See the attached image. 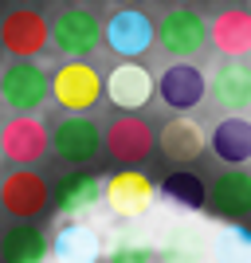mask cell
Listing matches in <instances>:
<instances>
[{"mask_svg":"<svg viewBox=\"0 0 251 263\" xmlns=\"http://www.w3.org/2000/svg\"><path fill=\"white\" fill-rule=\"evenodd\" d=\"M157 44H161V51L169 59L188 63V59H197L208 47V20L197 8H188V4H173L157 20Z\"/></svg>","mask_w":251,"mask_h":263,"instance_id":"1","label":"cell"},{"mask_svg":"<svg viewBox=\"0 0 251 263\" xmlns=\"http://www.w3.org/2000/svg\"><path fill=\"white\" fill-rule=\"evenodd\" d=\"M51 99V75L35 59H12L0 71V102L12 114H35Z\"/></svg>","mask_w":251,"mask_h":263,"instance_id":"2","label":"cell"},{"mask_svg":"<svg viewBox=\"0 0 251 263\" xmlns=\"http://www.w3.org/2000/svg\"><path fill=\"white\" fill-rule=\"evenodd\" d=\"M51 99L59 102V110H67V114H87V110H94L99 99H102L99 67L87 63V59H67V63H59L55 75H51Z\"/></svg>","mask_w":251,"mask_h":263,"instance_id":"3","label":"cell"},{"mask_svg":"<svg viewBox=\"0 0 251 263\" xmlns=\"http://www.w3.org/2000/svg\"><path fill=\"white\" fill-rule=\"evenodd\" d=\"M0 154L16 169H32L35 161H44L51 154V130H47V122H40L35 114H12L0 126Z\"/></svg>","mask_w":251,"mask_h":263,"instance_id":"4","label":"cell"},{"mask_svg":"<svg viewBox=\"0 0 251 263\" xmlns=\"http://www.w3.org/2000/svg\"><path fill=\"white\" fill-rule=\"evenodd\" d=\"M102 44V20L87 4H67L51 20V47L67 59H87Z\"/></svg>","mask_w":251,"mask_h":263,"instance_id":"5","label":"cell"},{"mask_svg":"<svg viewBox=\"0 0 251 263\" xmlns=\"http://www.w3.org/2000/svg\"><path fill=\"white\" fill-rule=\"evenodd\" d=\"M102 44L118 59H142L157 44V24L142 8H114L102 24Z\"/></svg>","mask_w":251,"mask_h":263,"instance_id":"6","label":"cell"},{"mask_svg":"<svg viewBox=\"0 0 251 263\" xmlns=\"http://www.w3.org/2000/svg\"><path fill=\"white\" fill-rule=\"evenodd\" d=\"M0 47L12 59H35L51 47V20L35 8H12L0 20Z\"/></svg>","mask_w":251,"mask_h":263,"instance_id":"7","label":"cell"},{"mask_svg":"<svg viewBox=\"0 0 251 263\" xmlns=\"http://www.w3.org/2000/svg\"><path fill=\"white\" fill-rule=\"evenodd\" d=\"M0 209L12 220H40L51 209V185L35 169H12L0 181Z\"/></svg>","mask_w":251,"mask_h":263,"instance_id":"8","label":"cell"},{"mask_svg":"<svg viewBox=\"0 0 251 263\" xmlns=\"http://www.w3.org/2000/svg\"><path fill=\"white\" fill-rule=\"evenodd\" d=\"M153 145H157V134H153V126L142 114H118V118L102 130V149L118 165H126V169L149 161Z\"/></svg>","mask_w":251,"mask_h":263,"instance_id":"9","label":"cell"},{"mask_svg":"<svg viewBox=\"0 0 251 263\" xmlns=\"http://www.w3.org/2000/svg\"><path fill=\"white\" fill-rule=\"evenodd\" d=\"M102 149V126L87 114H63L51 126V154L67 165H90Z\"/></svg>","mask_w":251,"mask_h":263,"instance_id":"10","label":"cell"},{"mask_svg":"<svg viewBox=\"0 0 251 263\" xmlns=\"http://www.w3.org/2000/svg\"><path fill=\"white\" fill-rule=\"evenodd\" d=\"M102 200L118 220H142L157 200V185L138 169H118L102 181Z\"/></svg>","mask_w":251,"mask_h":263,"instance_id":"11","label":"cell"},{"mask_svg":"<svg viewBox=\"0 0 251 263\" xmlns=\"http://www.w3.org/2000/svg\"><path fill=\"white\" fill-rule=\"evenodd\" d=\"M153 90H157V79H153V71L145 63H138V59H122L110 75H102V99H110V106L126 110V114L149 106Z\"/></svg>","mask_w":251,"mask_h":263,"instance_id":"12","label":"cell"},{"mask_svg":"<svg viewBox=\"0 0 251 263\" xmlns=\"http://www.w3.org/2000/svg\"><path fill=\"white\" fill-rule=\"evenodd\" d=\"M157 99L177 114H188L208 99V75L197 63H169L157 79Z\"/></svg>","mask_w":251,"mask_h":263,"instance_id":"13","label":"cell"},{"mask_svg":"<svg viewBox=\"0 0 251 263\" xmlns=\"http://www.w3.org/2000/svg\"><path fill=\"white\" fill-rule=\"evenodd\" d=\"M204 209L224 224H243L251 216V173L247 169H228L208 185Z\"/></svg>","mask_w":251,"mask_h":263,"instance_id":"14","label":"cell"},{"mask_svg":"<svg viewBox=\"0 0 251 263\" xmlns=\"http://www.w3.org/2000/svg\"><path fill=\"white\" fill-rule=\"evenodd\" d=\"M208 44L224 59H247L251 55V8L231 4L208 20Z\"/></svg>","mask_w":251,"mask_h":263,"instance_id":"15","label":"cell"},{"mask_svg":"<svg viewBox=\"0 0 251 263\" xmlns=\"http://www.w3.org/2000/svg\"><path fill=\"white\" fill-rule=\"evenodd\" d=\"M208 95L228 114L251 110V63L247 59H224L216 67V75L208 79Z\"/></svg>","mask_w":251,"mask_h":263,"instance_id":"16","label":"cell"},{"mask_svg":"<svg viewBox=\"0 0 251 263\" xmlns=\"http://www.w3.org/2000/svg\"><path fill=\"white\" fill-rule=\"evenodd\" d=\"M157 149L165 154V161L188 165V161H197V157L208 149V134H204V126H200L197 118L173 114V118L161 126V134H157Z\"/></svg>","mask_w":251,"mask_h":263,"instance_id":"17","label":"cell"},{"mask_svg":"<svg viewBox=\"0 0 251 263\" xmlns=\"http://www.w3.org/2000/svg\"><path fill=\"white\" fill-rule=\"evenodd\" d=\"M212 252V236H208L200 224H169L157 243V263H208Z\"/></svg>","mask_w":251,"mask_h":263,"instance_id":"18","label":"cell"},{"mask_svg":"<svg viewBox=\"0 0 251 263\" xmlns=\"http://www.w3.org/2000/svg\"><path fill=\"white\" fill-rule=\"evenodd\" d=\"M208 149L216 154V161L231 165V169H243L251 161V118L243 114H228L220 118L208 134Z\"/></svg>","mask_w":251,"mask_h":263,"instance_id":"19","label":"cell"},{"mask_svg":"<svg viewBox=\"0 0 251 263\" xmlns=\"http://www.w3.org/2000/svg\"><path fill=\"white\" fill-rule=\"evenodd\" d=\"M51 255V236L32 220H16L0 236V259L4 263H47Z\"/></svg>","mask_w":251,"mask_h":263,"instance_id":"20","label":"cell"},{"mask_svg":"<svg viewBox=\"0 0 251 263\" xmlns=\"http://www.w3.org/2000/svg\"><path fill=\"white\" fill-rule=\"evenodd\" d=\"M51 255L59 263H99L102 255V236L83 220H67L51 236Z\"/></svg>","mask_w":251,"mask_h":263,"instance_id":"21","label":"cell"},{"mask_svg":"<svg viewBox=\"0 0 251 263\" xmlns=\"http://www.w3.org/2000/svg\"><path fill=\"white\" fill-rule=\"evenodd\" d=\"M99 200H102V181L94 173H67L63 181L51 189V204L59 209V216H67V220L87 216Z\"/></svg>","mask_w":251,"mask_h":263,"instance_id":"22","label":"cell"},{"mask_svg":"<svg viewBox=\"0 0 251 263\" xmlns=\"http://www.w3.org/2000/svg\"><path fill=\"white\" fill-rule=\"evenodd\" d=\"M161 200L177 212H204L208 200V185L200 181V173H188V169H177L161 181Z\"/></svg>","mask_w":251,"mask_h":263,"instance_id":"23","label":"cell"},{"mask_svg":"<svg viewBox=\"0 0 251 263\" xmlns=\"http://www.w3.org/2000/svg\"><path fill=\"white\" fill-rule=\"evenodd\" d=\"M212 259L216 263H251V228L224 224L220 236H212Z\"/></svg>","mask_w":251,"mask_h":263,"instance_id":"24","label":"cell"},{"mask_svg":"<svg viewBox=\"0 0 251 263\" xmlns=\"http://www.w3.org/2000/svg\"><path fill=\"white\" fill-rule=\"evenodd\" d=\"M157 259V243L142 240V236H118L106 248V263H153Z\"/></svg>","mask_w":251,"mask_h":263,"instance_id":"25","label":"cell"},{"mask_svg":"<svg viewBox=\"0 0 251 263\" xmlns=\"http://www.w3.org/2000/svg\"><path fill=\"white\" fill-rule=\"evenodd\" d=\"M16 8H35V0H12Z\"/></svg>","mask_w":251,"mask_h":263,"instance_id":"26","label":"cell"},{"mask_svg":"<svg viewBox=\"0 0 251 263\" xmlns=\"http://www.w3.org/2000/svg\"><path fill=\"white\" fill-rule=\"evenodd\" d=\"M122 8H138V4H142V0H118Z\"/></svg>","mask_w":251,"mask_h":263,"instance_id":"27","label":"cell"},{"mask_svg":"<svg viewBox=\"0 0 251 263\" xmlns=\"http://www.w3.org/2000/svg\"><path fill=\"white\" fill-rule=\"evenodd\" d=\"M67 4H90V0H67Z\"/></svg>","mask_w":251,"mask_h":263,"instance_id":"28","label":"cell"},{"mask_svg":"<svg viewBox=\"0 0 251 263\" xmlns=\"http://www.w3.org/2000/svg\"><path fill=\"white\" fill-rule=\"evenodd\" d=\"M228 4H247V0H228Z\"/></svg>","mask_w":251,"mask_h":263,"instance_id":"29","label":"cell"},{"mask_svg":"<svg viewBox=\"0 0 251 263\" xmlns=\"http://www.w3.org/2000/svg\"><path fill=\"white\" fill-rule=\"evenodd\" d=\"M173 4H192V0H173Z\"/></svg>","mask_w":251,"mask_h":263,"instance_id":"30","label":"cell"}]
</instances>
